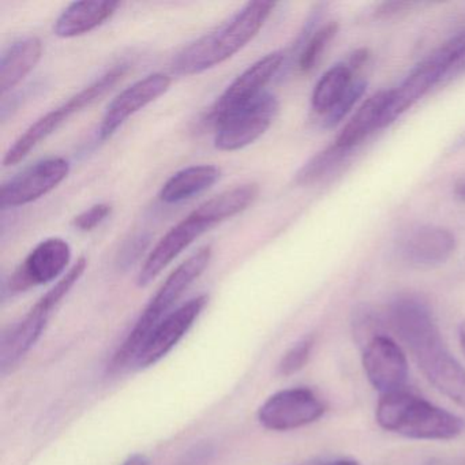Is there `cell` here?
<instances>
[{
    "label": "cell",
    "instance_id": "7",
    "mask_svg": "<svg viewBox=\"0 0 465 465\" xmlns=\"http://www.w3.org/2000/svg\"><path fill=\"white\" fill-rule=\"evenodd\" d=\"M465 54V34L460 32L443 43L429 58L416 64L415 69L391 91V102L383 115L382 127L393 124L400 115L412 108L430 89L446 80L449 73Z\"/></svg>",
    "mask_w": 465,
    "mask_h": 465
},
{
    "label": "cell",
    "instance_id": "3",
    "mask_svg": "<svg viewBox=\"0 0 465 465\" xmlns=\"http://www.w3.org/2000/svg\"><path fill=\"white\" fill-rule=\"evenodd\" d=\"M375 419L386 431L412 440H454L464 430L459 416L405 391L382 394Z\"/></svg>",
    "mask_w": 465,
    "mask_h": 465
},
{
    "label": "cell",
    "instance_id": "27",
    "mask_svg": "<svg viewBox=\"0 0 465 465\" xmlns=\"http://www.w3.org/2000/svg\"><path fill=\"white\" fill-rule=\"evenodd\" d=\"M312 347H314V337L306 336L299 340L282 355L279 363V374L282 377H290L301 371L312 356Z\"/></svg>",
    "mask_w": 465,
    "mask_h": 465
},
{
    "label": "cell",
    "instance_id": "19",
    "mask_svg": "<svg viewBox=\"0 0 465 465\" xmlns=\"http://www.w3.org/2000/svg\"><path fill=\"white\" fill-rule=\"evenodd\" d=\"M43 55L42 40L25 37L13 43L0 58V94L6 96L20 85L39 64Z\"/></svg>",
    "mask_w": 465,
    "mask_h": 465
},
{
    "label": "cell",
    "instance_id": "36",
    "mask_svg": "<svg viewBox=\"0 0 465 465\" xmlns=\"http://www.w3.org/2000/svg\"><path fill=\"white\" fill-rule=\"evenodd\" d=\"M329 465H359L358 462L353 461V460H339V461L331 462Z\"/></svg>",
    "mask_w": 465,
    "mask_h": 465
},
{
    "label": "cell",
    "instance_id": "34",
    "mask_svg": "<svg viewBox=\"0 0 465 465\" xmlns=\"http://www.w3.org/2000/svg\"><path fill=\"white\" fill-rule=\"evenodd\" d=\"M465 74V54L464 56H462L461 59H460L459 64L454 66V69L451 70L450 73H449L448 77H446L445 81H450L453 80V78H456L457 75Z\"/></svg>",
    "mask_w": 465,
    "mask_h": 465
},
{
    "label": "cell",
    "instance_id": "25",
    "mask_svg": "<svg viewBox=\"0 0 465 465\" xmlns=\"http://www.w3.org/2000/svg\"><path fill=\"white\" fill-rule=\"evenodd\" d=\"M339 32V24L329 23L318 28L299 51L298 67L302 73H309L317 66L331 40Z\"/></svg>",
    "mask_w": 465,
    "mask_h": 465
},
{
    "label": "cell",
    "instance_id": "23",
    "mask_svg": "<svg viewBox=\"0 0 465 465\" xmlns=\"http://www.w3.org/2000/svg\"><path fill=\"white\" fill-rule=\"evenodd\" d=\"M352 70L347 64H336L321 77L312 96V110L326 115L353 83Z\"/></svg>",
    "mask_w": 465,
    "mask_h": 465
},
{
    "label": "cell",
    "instance_id": "8",
    "mask_svg": "<svg viewBox=\"0 0 465 465\" xmlns=\"http://www.w3.org/2000/svg\"><path fill=\"white\" fill-rule=\"evenodd\" d=\"M279 114V100L271 92L236 108L213 124L214 148L235 152L252 145L262 137Z\"/></svg>",
    "mask_w": 465,
    "mask_h": 465
},
{
    "label": "cell",
    "instance_id": "4",
    "mask_svg": "<svg viewBox=\"0 0 465 465\" xmlns=\"http://www.w3.org/2000/svg\"><path fill=\"white\" fill-rule=\"evenodd\" d=\"M211 260L212 247H201L167 277L164 284L159 288L156 295L151 299L148 306L138 318L129 336L122 342L121 347L111 359L110 364H108V370L111 372L122 371L130 363H134L135 358L149 334L171 312H173V307L175 306L176 302L186 292L187 288L205 272Z\"/></svg>",
    "mask_w": 465,
    "mask_h": 465
},
{
    "label": "cell",
    "instance_id": "14",
    "mask_svg": "<svg viewBox=\"0 0 465 465\" xmlns=\"http://www.w3.org/2000/svg\"><path fill=\"white\" fill-rule=\"evenodd\" d=\"M361 363L367 380L381 394L404 391L408 380L407 358L388 334H381L364 345Z\"/></svg>",
    "mask_w": 465,
    "mask_h": 465
},
{
    "label": "cell",
    "instance_id": "5",
    "mask_svg": "<svg viewBox=\"0 0 465 465\" xmlns=\"http://www.w3.org/2000/svg\"><path fill=\"white\" fill-rule=\"evenodd\" d=\"M86 266H88V260L85 257L78 258L77 262L61 277V280H58L50 291L45 292V295L39 299L23 320L4 331L0 340L2 375L15 371L25 356L31 352L32 348L37 344L47 328L51 314L55 312L58 304L66 298L67 293L85 273Z\"/></svg>",
    "mask_w": 465,
    "mask_h": 465
},
{
    "label": "cell",
    "instance_id": "21",
    "mask_svg": "<svg viewBox=\"0 0 465 465\" xmlns=\"http://www.w3.org/2000/svg\"><path fill=\"white\" fill-rule=\"evenodd\" d=\"M389 102L391 91H381L369 97L340 133L336 140L337 145L352 151L370 133L375 129H382L383 115Z\"/></svg>",
    "mask_w": 465,
    "mask_h": 465
},
{
    "label": "cell",
    "instance_id": "2",
    "mask_svg": "<svg viewBox=\"0 0 465 465\" xmlns=\"http://www.w3.org/2000/svg\"><path fill=\"white\" fill-rule=\"evenodd\" d=\"M274 7L272 2L247 4L227 23L178 53L173 61V72L195 75L224 64L257 36Z\"/></svg>",
    "mask_w": 465,
    "mask_h": 465
},
{
    "label": "cell",
    "instance_id": "20",
    "mask_svg": "<svg viewBox=\"0 0 465 465\" xmlns=\"http://www.w3.org/2000/svg\"><path fill=\"white\" fill-rule=\"evenodd\" d=\"M222 171L216 165L201 164L190 165L173 173L159 193L162 203L173 205V203H183L194 195L201 194L211 189L220 179Z\"/></svg>",
    "mask_w": 465,
    "mask_h": 465
},
{
    "label": "cell",
    "instance_id": "26",
    "mask_svg": "<svg viewBox=\"0 0 465 465\" xmlns=\"http://www.w3.org/2000/svg\"><path fill=\"white\" fill-rule=\"evenodd\" d=\"M383 320L381 315L370 306H361L353 312V336L361 348L369 344L372 339L381 334H385L382 331Z\"/></svg>",
    "mask_w": 465,
    "mask_h": 465
},
{
    "label": "cell",
    "instance_id": "37",
    "mask_svg": "<svg viewBox=\"0 0 465 465\" xmlns=\"http://www.w3.org/2000/svg\"><path fill=\"white\" fill-rule=\"evenodd\" d=\"M465 146V135H462L459 141H457L456 145H454V149H461Z\"/></svg>",
    "mask_w": 465,
    "mask_h": 465
},
{
    "label": "cell",
    "instance_id": "33",
    "mask_svg": "<svg viewBox=\"0 0 465 465\" xmlns=\"http://www.w3.org/2000/svg\"><path fill=\"white\" fill-rule=\"evenodd\" d=\"M151 462H149L148 457L143 456V454H133V456H130L129 459L126 460V461L124 462L122 465H149Z\"/></svg>",
    "mask_w": 465,
    "mask_h": 465
},
{
    "label": "cell",
    "instance_id": "15",
    "mask_svg": "<svg viewBox=\"0 0 465 465\" xmlns=\"http://www.w3.org/2000/svg\"><path fill=\"white\" fill-rule=\"evenodd\" d=\"M171 83L173 81L168 75L154 73L122 91L108 105L103 116L99 133H97L99 140L102 143L110 140L127 119L167 94Z\"/></svg>",
    "mask_w": 465,
    "mask_h": 465
},
{
    "label": "cell",
    "instance_id": "11",
    "mask_svg": "<svg viewBox=\"0 0 465 465\" xmlns=\"http://www.w3.org/2000/svg\"><path fill=\"white\" fill-rule=\"evenodd\" d=\"M72 261V247L62 238L40 242L10 277V293L25 292L34 287L50 284L66 272Z\"/></svg>",
    "mask_w": 465,
    "mask_h": 465
},
{
    "label": "cell",
    "instance_id": "10",
    "mask_svg": "<svg viewBox=\"0 0 465 465\" xmlns=\"http://www.w3.org/2000/svg\"><path fill=\"white\" fill-rule=\"evenodd\" d=\"M70 173V163L64 157L40 160L2 186L0 208L28 205L53 192Z\"/></svg>",
    "mask_w": 465,
    "mask_h": 465
},
{
    "label": "cell",
    "instance_id": "35",
    "mask_svg": "<svg viewBox=\"0 0 465 465\" xmlns=\"http://www.w3.org/2000/svg\"><path fill=\"white\" fill-rule=\"evenodd\" d=\"M459 339H460V345H461L462 352L465 353V321H464V322H461V325H460Z\"/></svg>",
    "mask_w": 465,
    "mask_h": 465
},
{
    "label": "cell",
    "instance_id": "18",
    "mask_svg": "<svg viewBox=\"0 0 465 465\" xmlns=\"http://www.w3.org/2000/svg\"><path fill=\"white\" fill-rule=\"evenodd\" d=\"M119 2H74L54 24V34L61 39H74L102 26L113 18Z\"/></svg>",
    "mask_w": 465,
    "mask_h": 465
},
{
    "label": "cell",
    "instance_id": "32",
    "mask_svg": "<svg viewBox=\"0 0 465 465\" xmlns=\"http://www.w3.org/2000/svg\"><path fill=\"white\" fill-rule=\"evenodd\" d=\"M453 194L456 200L465 203V178L457 179L453 186Z\"/></svg>",
    "mask_w": 465,
    "mask_h": 465
},
{
    "label": "cell",
    "instance_id": "9",
    "mask_svg": "<svg viewBox=\"0 0 465 465\" xmlns=\"http://www.w3.org/2000/svg\"><path fill=\"white\" fill-rule=\"evenodd\" d=\"M325 411L322 400L310 389H284L261 405L258 421L271 431H291L314 423Z\"/></svg>",
    "mask_w": 465,
    "mask_h": 465
},
{
    "label": "cell",
    "instance_id": "22",
    "mask_svg": "<svg viewBox=\"0 0 465 465\" xmlns=\"http://www.w3.org/2000/svg\"><path fill=\"white\" fill-rule=\"evenodd\" d=\"M258 194H260V187L257 184H242L205 201L193 212L214 227L246 211L257 200Z\"/></svg>",
    "mask_w": 465,
    "mask_h": 465
},
{
    "label": "cell",
    "instance_id": "31",
    "mask_svg": "<svg viewBox=\"0 0 465 465\" xmlns=\"http://www.w3.org/2000/svg\"><path fill=\"white\" fill-rule=\"evenodd\" d=\"M370 58V51L367 48H361V50L355 51L351 56L350 64H347L351 70H358L366 64L367 59Z\"/></svg>",
    "mask_w": 465,
    "mask_h": 465
},
{
    "label": "cell",
    "instance_id": "24",
    "mask_svg": "<svg viewBox=\"0 0 465 465\" xmlns=\"http://www.w3.org/2000/svg\"><path fill=\"white\" fill-rule=\"evenodd\" d=\"M351 149L342 148L337 145L328 146V148L321 151L320 153L312 156L301 170L296 173V183L299 186H310V184L317 183L323 176L334 170L337 165L341 164L348 156H350Z\"/></svg>",
    "mask_w": 465,
    "mask_h": 465
},
{
    "label": "cell",
    "instance_id": "17",
    "mask_svg": "<svg viewBox=\"0 0 465 465\" xmlns=\"http://www.w3.org/2000/svg\"><path fill=\"white\" fill-rule=\"evenodd\" d=\"M402 258L416 268L442 265L456 250V238L450 231L435 225H423L411 231L401 246Z\"/></svg>",
    "mask_w": 465,
    "mask_h": 465
},
{
    "label": "cell",
    "instance_id": "28",
    "mask_svg": "<svg viewBox=\"0 0 465 465\" xmlns=\"http://www.w3.org/2000/svg\"><path fill=\"white\" fill-rule=\"evenodd\" d=\"M367 83L363 80H353L344 96L339 100L336 105L325 115V127H334L345 118L352 110L353 105L363 96L366 92Z\"/></svg>",
    "mask_w": 465,
    "mask_h": 465
},
{
    "label": "cell",
    "instance_id": "38",
    "mask_svg": "<svg viewBox=\"0 0 465 465\" xmlns=\"http://www.w3.org/2000/svg\"><path fill=\"white\" fill-rule=\"evenodd\" d=\"M427 465H446L445 462L442 461H430Z\"/></svg>",
    "mask_w": 465,
    "mask_h": 465
},
{
    "label": "cell",
    "instance_id": "1",
    "mask_svg": "<svg viewBox=\"0 0 465 465\" xmlns=\"http://www.w3.org/2000/svg\"><path fill=\"white\" fill-rule=\"evenodd\" d=\"M388 323L429 382L465 410V369L446 347L429 303L413 293H401L389 304Z\"/></svg>",
    "mask_w": 465,
    "mask_h": 465
},
{
    "label": "cell",
    "instance_id": "30",
    "mask_svg": "<svg viewBox=\"0 0 465 465\" xmlns=\"http://www.w3.org/2000/svg\"><path fill=\"white\" fill-rule=\"evenodd\" d=\"M413 6H416V5L410 4V2H388V4H381L375 9L374 15L377 18L393 17V15L412 9Z\"/></svg>",
    "mask_w": 465,
    "mask_h": 465
},
{
    "label": "cell",
    "instance_id": "6",
    "mask_svg": "<svg viewBox=\"0 0 465 465\" xmlns=\"http://www.w3.org/2000/svg\"><path fill=\"white\" fill-rule=\"evenodd\" d=\"M126 72V64H116L113 69L100 75L94 83L85 86L83 91L70 97L64 104L54 108L53 111L37 119L32 126L25 130L24 134L18 137V140L13 143V146H10L9 151L6 152L4 157L5 167H12V165L23 162L39 143L47 140L62 124H66L73 115L80 113L84 108L94 104V102L107 94L124 77Z\"/></svg>",
    "mask_w": 465,
    "mask_h": 465
},
{
    "label": "cell",
    "instance_id": "12",
    "mask_svg": "<svg viewBox=\"0 0 465 465\" xmlns=\"http://www.w3.org/2000/svg\"><path fill=\"white\" fill-rule=\"evenodd\" d=\"M208 301V296L200 295L171 312L143 342L135 358V366L138 369H146L164 359L186 336L205 309Z\"/></svg>",
    "mask_w": 465,
    "mask_h": 465
},
{
    "label": "cell",
    "instance_id": "13",
    "mask_svg": "<svg viewBox=\"0 0 465 465\" xmlns=\"http://www.w3.org/2000/svg\"><path fill=\"white\" fill-rule=\"evenodd\" d=\"M284 62V51H274L247 67L241 75L232 81V84L228 85L224 94L214 103L213 108L209 114V122L214 124L223 116L232 113L236 108L257 99L260 94L266 92L265 86L273 80Z\"/></svg>",
    "mask_w": 465,
    "mask_h": 465
},
{
    "label": "cell",
    "instance_id": "16",
    "mask_svg": "<svg viewBox=\"0 0 465 465\" xmlns=\"http://www.w3.org/2000/svg\"><path fill=\"white\" fill-rule=\"evenodd\" d=\"M212 225L198 217L194 212L186 219L171 228L162 241L149 252L137 277L138 287L151 284L171 262L176 260L184 250L189 249L201 235L211 230Z\"/></svg>",
    "mask_w": 465,
    "mask_h": 465
},
{
    "label": "cell",
    "instance_id": "29",
    "mask_svg": "<svg viewBox=\"0 0 465 465\" xmlns=\"http://www.w3.org/2000/svg\"><path fill=\"white\" fill-rule=\"evenodd\" d=\"M111 212H113V206L110 203H96V205L91 206L83 213L75 216L73 220V225L83 232H89V231H94V228L99 227L110 216Z\"/></svg>",
    "mask_w": 465,
    "mask_h": 465
}]
</instances>
